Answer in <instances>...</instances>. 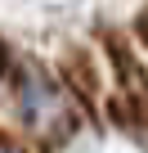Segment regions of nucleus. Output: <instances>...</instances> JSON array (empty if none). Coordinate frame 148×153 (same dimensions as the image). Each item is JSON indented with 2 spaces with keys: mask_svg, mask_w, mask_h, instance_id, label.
<instances>
[{
  "mask_svg": "<svg viewBox=\"0 0 148 153\" xmlns=\"http://www.w3.org/2000/svg\"><path fill=\"white\" fill-rule=\"evenodd\" d=\"M18 113H23V122H27L32 131H40V135H49V140L72 126V113H67L63 90L49 81L45 72H36V68H27V72L18 76Z\"/></svg>",
  "mask_w": 148,
  "mask_h": 153,
  "instance_id": "1",
  "label": "nucleus"
},
{
  "mask_svg": "<svg viewBox=\"0 0 148 153\" xmlns=\"http://www.w3.org/2000/svg\"><path fill=\"white\" fill-rule=\"evenodd\" d=\"M0 153H14V144H0Z\"/></svg>",
  "mask_w": 148,
  "mask_h": 153,
  "instance_id": "2",
  "label": "nucleus"
}]
</instances>
